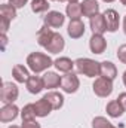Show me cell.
Instances as JSON below:
<instances>
[{
    "label": "cell",
    "mask_w": 126,
    "mask_h": 128,
    "mask_svg": "<svg viewBox=\"0 0 126 128\" xmlns=\"http://www.w3.org/2000/svg\"><path fill=\"white\" fill-rule=\"evenodd\" d=\"M27 66L34 74L42 73V72H48L51 66H54V60L43 52H31L27 57Z\"/></svg>",
    "instance_id": "obj_1"
},
{
    "label": "cell",
    "mask_w": 126,
    "mask_h": 128,
    "mask_svg": "<svg viewBox=\"0 0 126 128\" xmlns=\"http://www.w3.org/2000/svg\"><path fill=\"white\" fill-rule=\"evenodd\" d=\"M76 67H77V72L86 78H98L99 76V64L95 60L91 58H77L76 61Z\"/></svg>",
    "instance_id": "obj_2"
},
{
    "label": "cell",
    "mask_w": 126,
    "mask_h": 128,
    "mask_svg": "<svg viewBox=\"0 0 126 128\" xmlns=\"http://www.w3.org/2000/svg\"><path fill=\"white\" fill-rule=\"evenodd\" d=\"M92 90H94L95 96L101 97V98H107L113 92V80H110L107 78H102V76H98V78H95Z\"/></svg>",
    "instance_id": "obj_3"
},
{
    "label": "cell",
    "mask_w": 126,
    "mask_h": 128,
    "mask_svg": "<svg viewBox=\"0 0 126 128\" xmlns=\"http://www.w3.org/2000/svg\"><path fill=\"white\" fill-rule=\"evenodd\" d=\"M19 96V90L16 86V84L12 82H3L1 84V90H0V100L4 104H12L18 100Z\"/></svg>",
    "instance_id": "obj_4"
},
{
    "label": "cell",
    "mask_w": 126,
    "mask_h": 128,
    "mask_svg": "<svg viewBox=\"0 0 126 128\" xmlns=\"http://www.w3.org/2000/svg\"><path fill=\"white\" fill-rule=\"evenodd\" d=\"M79 86H80V80H79V76L76 73L70 72V73H65L63 76L61 90L65 94H74V92H77Z\"/></svg>",
    "instance_id": "obj_5"
},
{
    "label": "cell",
    "mask_w": 126,
    "mask_h": 128,
    "mask_svg": "<svg viewBox=\"0 0 126 128\" xmlns=\"http://www.w3.org/2000/svg\"><path fill=\"white\" fill-rule=\"evenodd\" d=\"M43 21H45V26H48L51 28H60V27H63L64 22H65V15H63L58 10H49L45 15Z\"/></svg>",
    "instance_id": "obj_6"
},
{
    "label": "cell",
    "mask_w": 126,
    "mask_h": 128,
    "mask_svg": "<svg viewBox=\"0 0 126 128\" xmlns=\"http://www.w3.org/2000/svg\"><path fill=\"white\" fill-rule=\"evenodd\" d=\"M104 18H105V24H107V32L114 33L119 30V26H120V16H119V12L114 10V9H107L104 12Z\"/></svg>",
    "instance_id": "obj_7"
},
{
    "label": "cell",
    "mask_w": 126,
    "mask_h": 128,
    "mask_svg": "<svg viewBox=\"0 0 126 128\" xmlns=\"http://www.w3.org/2000/svg\"><path fill=\"white\" fill-rule=\"evenodd\" d=\"M19 113H21V112H19V109H18V106H16L15 103H12V104H4V106L0 109V121H1V122H12V121H15V119L18 118Z\"/></svg>",
    "instance_id": "obj_8"
},
{
    "label": "cell",
    "mask_w": 126,
    "mask_h": 128,
    "mask_svg": "<svg viewBox=\"0 0 126 128\" xmlns=\"http://www.w3.org/2000/svg\"><path fill=\"white\" fill-rule=\"evenodd\" d=\"M89 49L92 54H102L105 49H107V40L104 39L102 34H92L91 39H89Z\"/></svg>",
    "instance_id": "obj_9"
},
{
    "label": "cell",
    "mask_w": 126,
    "mask_h": 128,
    "mask_svg": "<svg viewBox=\"0 0 126 128\" xmlns=\"http://www.w3.org/2000/svg\"><path fill=\"white\" fill-rule=\"evenodd\" d=\"M86 32V27H85V22L82 20H73L70 21L68 27H67V33L71 39H80Z\"/></svg>",
    "instance_id": "obj_10"
},
{
    "label": "cell",
    "mask_w": 126,
    "mask_h": 128,
    "mask_svg": "<svg viewBox=\"0 0 126 128\" xmlns=\"http://www.w3.org/2000/svg\"><path fill=\"white\" fill-rule=\"evenodd\" d=\"M89 26H91L92 34H104L107 32V24H105L104 14H98L92 18H89Z\"/></svg>",
    "instance_id": "obj_11"
},
{
    "label": "cell",
    "mask_w": 126,
    "mask_h": 128,
    "mask_svg": "<svg viewBox=\"0 0 126 128\" xmlns=\"http://www.w3.org/2000/svg\"><path fill=\"white\" fill-rule=\"evenodd\" d=\"M43 84H45V88L46 90H55L58 86H61V80H63V76H60L58 73L55 72H46L43 76Z\"/></svg>",
    "instance_id": "obj_12"
},
{
    "label": "cell",
    "mask_w": 126,
    "mask_h": 128,
    "mask_svg": "<svg viewBox=\"0 0 126 128\" xmlns=\"http://www.w3.org/2000/svg\"><path fill=\"white\" fill-rule=\"evenodd\" d=\"M25 86L28 90L30 94H40L43 90H45V84H43V78L42 76H30L28 80L25 82Z\"/></svg>",
    "instance_id": "obj_13"
},
{
    "label": "cell",
    "mask_w": 126,
    "mask_h": 128,
    "mask_svg": "<svg viewBox=\"0 0 126 128\" xmlns=\"http://www.w3.org/2000/svg\"><path fill=\"white\" fill-rule=\"evenodd\" d=\"M64 48H65V40H64V37L60 33H55L54 37H52V40H51V43H49L45 49H46L49 54H60V52H63Z\"/></svg>",
    "instance_id": "obj_14"
},
{
    "label": "cell",
    "mask_w": 126,
    "mask_h": 128,
    "mask_svg": "<svg viewBox=\"0 0 126 128\" xmlns=\"http://www.w3.org/2000/svg\"><path fill=\"white\" fill-rule=\"evenodd\" d=\"M30 76L31 74H30V72H28V68L25 66H22V64H15L13 66V68H12V78L15 79V82L25 84Z\"/></svg>",
    "instance_id": "obj_15"
},
{
    "label": "cell",
    "mask_w": 126,
    "mask_h": 128,
    "mask_svg": "<svg viewBox=\"0 0 126 128\" xmlns=\"http://www.w3.org/2000/svg\"><path fill=\"white\" fill-rule=\"evenodd\" d=\"M34 110H36V116H37V118H46L54 109H52L51 103H49L45 97H42L40 100H37V101L34 103Z\"/></svg>",
    "instance_id": "obj_16"
},
{
    "label": "cell",
    "mask_w": 126,
    "mask_h": 128,
    "mask_svg": "<svg viewBox=\"0 0 126 128\" xmlns=\"http://www.w3.org/2000/svg\"><path fill=\"white\" fill-rule=\"evenodd\" d=\"M99 76L102 78H107L110 80H114L116 76H117V68H116V64H113L111 61H102L99 64Z\"/></svg>",
    "instance_id": "obj_17"
},
{
    "label": "cell",
    "mask_w": 126,
    "mask_h": 128,
    "mask_svg": "<svg viewBox=\"0 0 126 128\" xmlns=\"http://www.w3.org/2000/svg\"><path fill=\"white\" fill-rule=\"evenodd\" d=\"M54 34L55 32H52V28L51 27H48V26H43L39 32H37V43L42 46V48H46L49 43H51V40H52V37H54Z\"/></svg>",
    "instance_id": "obj_18"
},
{
    "label": "cell",
    "mask_w": 126,
    "mask_h": 128,
    "mask_svg": "<svg viewBox=\"0 0 126 128\" xmlns=\"http://www.w3.org/2000/svg\"><path fill=\"white\" fill-rule=\"evenodd\" d=\"M82 10H83V16L92 18L95 15L99 14V3L98 0H83L82 2Z\"/></svg>",
    "instance_id": "obj_19"
},
{
    "label": "cell",
    "mask_w": 126,
    "mask_h": 128,
    "mask_svg": "<svg viewBox=\"0 0 126 128\" xmlns=\"http://www.w3.org/2000/svg\"><path fill=\"white\" fill-rule=\"evenodd\" d=\"M54 66L61 73H70V72H73V67L76 66V63L68 57H60L54 61Z\"/></svg>",
    "instance_id": "obj_20"
},
{
    "label": "cell",
    "mask_w": 126,
    "mask_h": 128,
    "mask_svg": "<svg viewBox=\"0 0 126 128\" xmlns=\"http://www.w3.org/2000/svg\"><path fill=\"white\" fill-rule=\"evenodd\" d=\"M105 112H107V115H108L110 118H120V116L125 113V110H123V107H122V104L119 103L117 98H116V100H111V101L107 103V106H105Z\"/></svg>",
    "instance_id": "obj_21"
},
{
    "label": "cell",
    "mask_w": 126,
    "mask_h": 128,
    "mask_svg": "<svg viewBox=\"0 0 126 128\" xmlns=\"http://www.w3.org/2000/svg\"><path fill=\"white\" fill-rule=\"evenodd\" d=\"M43 97L51 103V106H52V109H54V110H60V109L64 106V96L61 94V92L49 91L48 94H45Z\"/></svg>",
    "instance_id": "obj_22"
},
{
    "label": "cell",
    "mask_w": 126,
    "mask_h": 128,
    "mask_svg": "<svg viewBox=\"0 0 126 128\" xmlns=\"http://www.w3.org/2000/svg\"><path fill=\"white\" fill-rule=\"evenodd\" d=\"M65 15L70 18V21L73 20H80L83 16V10H82V3H68L65 8Z\"/></svg>",
    "instance_id": "obj_23"
},
{
    "label": "cell",
    "mask_w": 126,
    "mask_h": 128,
    "mask_svg": "<svg viewBox=\"0 0 126 128\" xmlns=\"http://www.w3.org/2000/svg\"><path fill=\"white\" fill-rule=\"evenodd\" d=\"M0 18H6L9 21H13L16 18V8H13L10 3H3L0 6Z\"/></svg>",
    "instance_id": "obj_24"
},
{
    "label": "cell",
    "mask_w": 126,
    "mask_h": 128,
    "mask_svg": "<svg viewBox=\"0 0 126 128\" xmlns=\"http://www.w3.org/2000/svg\"><path fill=\"white\" fill-rule=\"evenodd\" d=\"M49 0H31V10L34 14H43L49 12Z\"/></svg>",
    "instance_id": "obj_25"
},
{
    "label": "cell",
    "mask_w": 126,
    "mask_h": 128,
    "mask_svg": "<svg viewBox=\"0 0 126 128\" xmlns=\"http://www.w3.org/2000/svg\"><path fill=\"white\" fill-rule=\"evenodd\" d=\"M21 118L22 121H31V119H36V110H34V103H30V104H25L21 110Z\"/></svg>",
    "instance_id": "obj_26"
},
{
    "label": "cell",
    "mask_w": 126,
    "mask_h": 128,
    "mask_svg": "<svg viewBox=\"0 0 126 128\" xmlns=\"http://www.w3.org/2000/svg\"><path fill=\"white\" fill-rule=\"evenodd\" d=\"M92 128H116L107 118L104 116H96L92 121Z\"/></svg>",
    "instance_id": "obj_27"
},
{
    "label": "cell",
    "mask_w": 126,
    "mask_h": 128,
    "mask_svg": "<svg viewBox=\"0 0 126 128\" xmlns=\"http://www.w3.org/2000/svg\"><path fill=\"white\" fill-rule=\"evenodd\" d=\"M117 58L122 64H126V43L120 45L117 49Z\"/></svg>",
    "instance_id": "obj_28"
},
{
    "label": "cell",
    "mask_w": 126,
    "mask_h": 128,
    "mask_svg": "<svg viewBox=\"0 0 126 128\" xmlns=\"http://www.w3.org/2000/svg\"><path fill=\"white\" fill-rule=\"evenodd\" d=\"M21 128H42V127L36 119H31V121H22Z\"/></svg>",
    "instance_id": "obj_29"
},
{
    "label": "cell",
    "mask_w": 126,
    "mask_h": 128,
    "mask_svg": "<svg viewBox=\"0 0 126 128\" xmlns=\"http://www.w3.org/2000/svg\"><path fill=\"white\" fill-rule=\"evenodd\" d=\"M9 3H10L13 8H16V9H21V8H24V6L28 3V0H9Z\"/></svg>",
    "instance_id": "obj_30"
},
{
    "label": "cell",
    "mask_w": 126,
    "mask_h": 128,
    "mask_svg": "<svg viewBox=\"0 0 126 128\" xmlns=\"http://www.w3.org/2000/svg\"><path fill=\"white\" fill-rule=\"evenodd\" d=\"M9 24L10 21L6 20V18H0V28H1V34H6L7 28H9Z\"/></svg>",
    "instance_id": "obj_31"
},
{
    "label": "cell",
    "mask_w": 126,
    "mask_h": 128,
    "mask_svg": "<svg viewBox=\"0 0 126 128\" xmlns=\"http://www.w3.org/2000/svg\"><path fill=\"white\" fill-rule=\"evenodd\" d=\"M117 100H119V103L122 104L123 110L126 112V92H122V94H119V97H117Z\"/></svg>",
    "instance_id": "obj_32"
},
{
    "label": "cell",
    "mask_w": 126,
    "mask_h": 128,
    "mask_svg": "<svg viewBox=\"0 0 126 128\" xmlns=\"http://www.w3.org/2000/svg\"><path fill=\"white\" fill-rule=\"evenodd\" d=\"M123 33L126 34V15H125V18H123Z\"/></svg>",
    "instance_id": "obj_33"
},
{
    "label": "cell",
    "mask_w": 126,
    "mask_h": 128,
    "mask_svg": "<svg viewBox=\"0 0 126 128\" xmlns=\"http://www.w3.org/2000/svg\"><path fill=\"white\" fill-rule=\"evenodd\" d=\"M122 79H123V85L126 86V70H125V73H123V76H122Z\"/></svg>",
    "instance_id": "obj_34"
},
{
    "label": "cell",
    "mask_w": 126,
    "mask_h": 128,
    "mask_svg": "<svg viewBox=\"0 0 126 128\" xmlns=\"http://www.w3.org/2000/svg\"><path fill=\"white\" fill-rule=\"evenodd\" d=\"M64 2H68V3H79V0H64Z\"/></svg>",
    "instance_id": "obj_35"
},
{
    "label": "cell",
    "mask_w": 126,
    "mask_h": 128,
    "mask_svg": "<svg viewBox=\"0 0 126 128\" xmlns=\"http://www.w3.org/2000/svg\"><path fill=\"white\" fill-rule=\"evenodd\" d=\"M102 2H104V3H113L114 0H102Z\"/></svg>",
    "instance_id": "obj_36"
},
{
    "label": "cell",
    "mask_w": 126,
    "mask_h": 128,
    "mask_svg": "<svg viewBox=\"0 0 126 128\" xmlns=\"http://www.w3.org/2000/svg\"><path fill=\"white\" fill-rule=\"evenodd\" d=\"M7 128H21L19 125H10V127H7Z\"/></svg>",
    "instance_id": "obj_37"
},
{
    "label": "cell",
    "mask_w": 126,
    "mask_h": 128,
    "mask_svg": "<svg viewBox=\"0 0 126 128\" xmlns=\"http://www.w3.org/2000/svg\"><path fill=\"white\" fill-rule=\"evenodd\" d=\"M119 2H120V3H122L123 6H126V0H119Z\"/></svg>",
    "instance_id": "obj_38"
},
{
    "label": "cell",
    "mask_w": 126,
    "mask_h": 128,
    "mask_svg": "<svg viewBox=\"0 0 126 128\" xmlns=\"http://www.w3.org/2000/svg\"><path fill=\"white\" fill-rule=\"evenodd\" d=\"M51 2H58V0H51Z\"/></svg>",
    "instance_id": "obj_39"
},
{
    "label": "cell",
    "mask_w": 126,
    "mask_h": 128,
    "mask_svg": "<svg viewBox=\"0 0 126 128\" xmlns=\"http://www.w3.org/2000/svg\"><path fill=\"white\" fill-rule=\"evenodd\" d=\"M58 2H61V3H63V2H64V0H58Z\"/></svg>",
    "instance_id": "obj_40"
}]
</instances>
